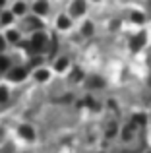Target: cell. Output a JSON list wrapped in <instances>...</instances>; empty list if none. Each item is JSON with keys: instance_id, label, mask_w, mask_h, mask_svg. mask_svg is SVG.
Listing matches in <instances>:
<instances>
[{"instance_id": "cell-17", "label": "cell", "mask_w": 151, "mask_h": 153, "mask_svg": "<svg viewBox=\"0 0 151 153\" xmlns=\"http://www.w3.org/2000/svg\"><path fill=\"white\" fill-rule=\"evenodd\" d=\"M83 33L91 35V33H93V25H91V23H85V25H83Z\"/></svg>"}, {"instance_id": "cell-19", "label": "cell", "mask_w": 151, "mask_h": 153, "mask_svg": "<svg viewBox=\"0 0 151 153\" xmlns=\"http://www.w3.org/2000/svg\"><path fill=\"white\" fill-rule=\"evenodd\" d=\"M132 19H134V22H138V23H141V22H144V16H141V14H134Z\"/></svg>"}, {"instance_id": "cell-1", "label": "cell", "mask_w": 151, "mask_h": 153, "mask_svg": "<svg viewBox=\"0 0 151 153\" xmlns=\"http://www.w3.org/2000/svg\"><path fill=\"white\" fill-rule=\"evenodd\" d=\"M45 43H47V37L43 33H35V37H33V41H31V45H29V49L31 51H41L43 47H45Z\"/></svg>"}, {"instance_id": "cell-10", "label": "cell", "mask_w": 151, "mask_h": 153, "mask_svg": "<svg viewBox=\"0 0 151 153\" xmlns=\"http://www.w3.org/2000/svg\"><path fill=\"white\" fill-rule=\"evenodd\" d=\"M66 66H68V60H66V58H60V60H56V62H54V68H56L58 72H62Z\"/></svg>"}, {"instance_id": "cell-22", "label": "cell", "mask_w": 151, "mask_h": 153, "mask_svg": "<svg viewBox=\"0 0 151 153\" xmlns=\"http://www.w3.org/2000/svg\"><path fill=\"white\" fill-rule=\"evenodd\" d=\"M4 2H6V0H0V6H2V4H4Z\"/></svg>"}, {"instance_id": "cell-5", "label": "cell", "mask_w": 151, "mask_h": 153, "mask_svg": "<svg viewBox=\"0 0 151 153\" xmlns=\"http://www.w3.org/2000/svg\"><path fill=\"white\" fill-rule=\"evenodd\" d=\"M19 134H21L25 140H33L35 138V132H33L31 126H19Z\"/></svg>"}, {"instance_id": "cell-13", "label": "cell", "mask_w": 151, "mask_h": 153, "mask_svg": "<svg viewBox=\"0 0 151 153\" xmlns=\"http://www.w3.org/2000/svg\"><path fill=\"white\" fill-rule=\"evenodd\" d=\"M8 66H10V60H8L6 56H0V72L8 70Z\"/></svg>"}, {"instance_id": "cell-2", "label": "cell", "mask_w": 151, "mask_h": 153, "mask_svg": "<svg viewBox=\"0 0 151 153\" xmlns=\"http://www.w3.org/2000/svg\"><path fill=\"white\" fill-rule=\"evenodd\" d=\"M8 78H10L12 82H21V79L25 78V70H23V68H14V70L8 74Z\"/></svg>"}, {"instance_id": "cell-12", "label": "cell", "mask_w": 151, "mask_h": 153, "mask_svg": "<svg viewBox=\"0 0 151 153\" xmlns=\"http://www.w3.org/2000/svg\"><path fill=\"white\" fill-rule=\"evenodd\" d=\"M35 78H37L39 82H45V79H49V72L47 70H39L37 74H35Z\"/></svg>"}, {"instance_id": "cell-15", "label": "cell", "mask_w": 151, "mask_h": 153, "mask_svg": "<svg viewBox=\"0 0 151 153\" xmlns=\"http://www.w3.org/2000/svg\"><path fill=\"white\" fill-rule=\"evenodd\" d=\"M27 23H29L31 27H35V29H37V27H41V22H39V19H35V18H29V19H27Z\"/></svg>"}, {"instance_id": "cell-7", "label": "cell", "mask_w": 151, "mask_h": 153, "mask_svg": "<svg viewBox=\"0 0 151 153\" xmlns=\"http://www.w3.org/2000/svg\"><path fill=\"white\" fill-rule=\"evenodd\" d=\"M47 10H49V4H47L45 0H39V2L35 4V12H37V14H45Z\"/></svg>"}, {"instance_id": "cell-11", "label": "cell", "mask_w": 151, "mask_h": 153, "mask_svg": "<svg viewBox=\"0 0 151 153\" xmlns=\"http://www.w3.org/2000/svg\"><path fill=\"white\" fill-rule=\"evenodd\" d=\"M14 14H18V16L25 14V4H23V2H18V4L14 6Z\"/></svg>"}, {"instance_id": "cell-8", "label": "cell", "mask_w": 151, "mask_h": 153, "mask_svg": "<svg viewBox=\"0 0 151 153\" xmlns=\"http://www.w3.org/2000/svg\"><path fill=\"white\" fill-rule=\"evenodd\" d=\"M134 126H136V122L130 124V126H126L124 130H122V138H124V140H130V138H132V134H134Z\"/></svg>"}, {"instance_id": "cell-3", "label": "cell", "mask_w": 151, "mask_h": 153, "mask_svg": "<svg viewBox=\"0 0 151 153\" xmlns=\"http://www.w3.org/2000/svg\"><path fill=\"white\" fill-rule=\"evenodd\" d=\"M144 43H145V33H140L138 37L132 39V45L130 47H132V51H140L141 47H144Z\"/></svg>"}, {"instance_id": "cell-14", "label": "cell", "mask_w": 151, "mask_h": 153, "mask_svg": "<svg viewBox=\"0 0 151 153\" xmlns=\"http://www.w3.org/2000/svg\"><path fill=\"white\" fill-rule=\"evenodd\" d=\"M6 37H8V41L16 43V41L19 39V35H18V31H8V35H6Z\"/></svg>"}, {"instance_id": "cell-18", "label": "cell", "mask_w": 151, "mask_h": 153, "mask_svg": "<svg viewBox=\"0 0 151 153\" xmlns=\"http://www.w3.org/2000/svg\"><path fill=\"white\" fill-rule=\"evenodd\" d=\"M10 22H12V14H10V12L2 14V23H10Z\"/></svg>"}, {"instance_id": "cell-4", "label": "cell", "mask_w": 151, "mask_h": 153, "mask_svg": "<svg viewBox=\"0 0 151 153\" xmlns=\"http://www.w3.org/2000/svg\"><path fill=\"white\" fill-rule=\"evenodd\" d=\"M83 12H85V2H83V0H76L72 4V14L74 16H81Z\"/></svg>"}, {"instance_id": "cell-16", "label": "cell", "mask_w": 151, "mask_h": 153, "mask_svg": "<svg viewBox=\"0 0 151 153\" xmlns=\"http://www.w3.org/2000/svg\"><path fill=\"white\" fill-rule=\"evenodd\" d=\"M8 99V91H6V87H0V103H4Z\"/></svg>"}, {"instance_id": "cell-20", "label": "cell", "mask_w": 151, "mask_h": 153, "mask_svg": "<svg viewBox=\"0 0 151 153\" xmlns=\"http://www.w3.org/2000/svg\"><path fill=\"white\" fill-rule=\"evenodd\" d=\"M134 122H140V124L145 122V116L144 114H136V116H134Z\"/></svg>"}, {"instance_id": "cell-9", "label": "cell", "mask_w": 151, "mask_h": 153, "mask_svg": "<svg viewBox=\"0 0 151 153\" xmlns=\"http://www.w3.org/2000/svg\"><path fill=\"white\" fill-rule=\"evenodd\" d=\"M56 25L60 27V29H68V27H70V19L66 18V16H60L58 22H56Z\"/></svg>"}, {"instance_id": "cell-6", "label": "cell", "mask_w": 151, "mask_h": 153, "mask_svg": "<svg viewBox=\"0 0 151 153\" xmlns=\"http://www.w3.org/2000/svg\"><path fill=\"white\" fill-rule=\"evenodd\" d=\"M87 83H89V87H103V85H105V82H103L99 76H91Z\"/></svg>"}, {"instance_id": "cell-21", "label": "cell", "mask_w": 151, "mask_h": 153, "mask_svg": "<svg viewBox=\"0 0 151 153\" xmlns=\"http://www.w3.org/2000/svg\"><path fill=\"white\" fill-rule=\"evenodd\" d=\"M0 51H4V39L0 37Z\"/></svg>"}]
</instances>
